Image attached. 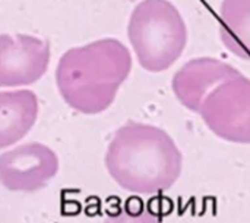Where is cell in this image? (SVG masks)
<instances>
[{"instance_id":"obj_9","label":"cell","mask_w":250,"mask_h":223,"mask_svg":"<svg viewBox=\"0 0 250 223\" xmlns=\"http://www.w3.org/2000/svg\"><path fill=\"white\" fill-rule=\"evenodd\" d=\"M220 35L233 54L250 60V0H223Z\"/></svg>"},{"instance_id":"obj_3","label":"cell","mask_w":250,"mask_h":223,"mask_svg":"<svg viewBox=\"0 0 250 223\" xmlns=\"http://www.w3.org/2000/svg\"><path fill=\"white\" fill-rule=\"evenodd\" d=\"M127 34L141 66L149 72L168 69L188 41L185 20L167 0L141 1L132 12Z\"/></svg>"},{"instance_id":"obj_6","label":"cell","mask_w":250,"mask_h":223,"mask_svg":"<svg viewBox=\"0 0 250 223\" xmlns=\"http://www.w3.org/2000/svg\"><path fill=\"white\" fill-rule=\"evenodd\" d=\"M50 61L48 41L31 35H0V86L37 82Z\"/></svg>"},{"instance_id":"obj_2","label":"cell","mask_w":250,"mask_h":223,"mask_svg":"<svg viewBox=\"0 0 250 223\" xmlns=\"http://www.w3.org/2000/svg\"><path fill=\"white\" fill-rule=\"evenodd\" d=\"M132 69L129 50L117 39H100L63 54L56 70L63 99L82 114L105 111Z\"/></svg>"},{"instance_id":"obj_5","label":"cell","mask_w":250,"mask_h":223,"mask_svg":"<svg viewBox=\"0 0 250 223\" xmlns=\"http://www.w3.org/2000/svg\"><path fill=\"white\" fill-rule=\"evenodd\" d=\"M57 171L56 153L41 143H26L0 155V183L10 191L41 190Z\"/></svg>"},{"instance_id":"obj_10","label":"cell","mask_w":250,"mask_h":223,"mask_svg":"<svg viewBox=\"0 0 250 223\" xmlns=\"http://www.w3.org/2000/svg\"><path fill=\"white\" fill-rule=\"evenodd\" d=\"M104 223H161V221L155 213H152L151 210L142 206L138 207L126 206L119 212L110 215L104 221Z\"/></svg>"},{"instance_id":"obj_7","label":"cell","mask_w":250,"mask_h":223,"mask_svg":"<svg viewBox=\"0 0 250 223\" xmlns=\"http://www.w3.org/2000/svg\"><path fill=\"white\" fill-rule=\"evenodd\" d=\"M237 73H240L237 69L215 58L190 60L176 73L173 91L186 108L199 112L207 95L217 85Z\"/></svg>"},{"instance_id":"obj_4","label":"cell","mask_w":250,"mask_h":223,"mask_svg":"<svg viewBox=\"0 0 250 223\" xmlns=\"http://www.w3.org/2000/svg\"><path fill=\"white\" fill-rule=\"evenodd\" d=\"M199 114L218 137L250 143V79L237 73L217 85L204 99Z\"/></svg>"},{"instance_id":"obj_1","label":"cell","mask_w":250,"mask_h":223,"mask_svg":"<svg viewBox=\"0 0 250 223\" xmlns=\"http://www.w3.org/2000/svg\"><path fill=\"white\" fill-rule=\"evenodd\" d=\"M182 152L163 129L135 121L114 133L105 155L110 177L135 194L171 188L182 174Z\"/></svg>"},{"instance_id":"obj_8","label":"cell","mask_w":250,"mask_h":223,"mask_svg":"<svg viewBox=\"0 0 250 223\" xmlns=\"http://www.w3.org/2000/svg\"><path fill=\"white\" fill-rule=\"evenodd\" d=\"M38 99L31 91L0 92V149L23 139L37 121Z\"/></svg>"}]
</instances>
